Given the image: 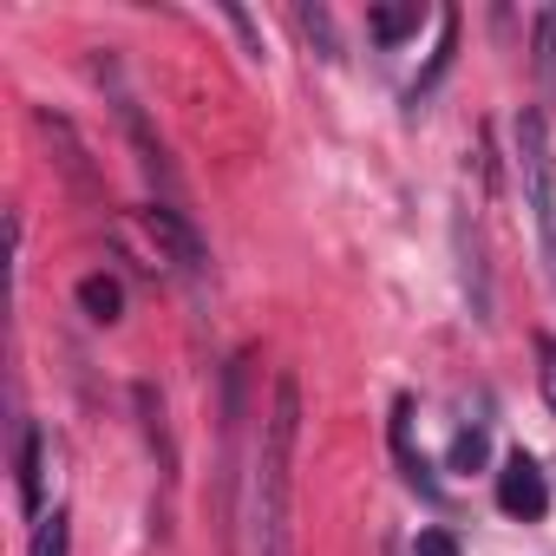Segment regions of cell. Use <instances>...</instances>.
Here are the masks:
<instances>
[{
    "mask_svg": "<svg viewBox=\"0 0 556 556\" xmlns=\"http://www.w3.org/2000/svg\"><path fill=\"white\" fill-rule=\"evenodd\" d=\"M517 177H523V210H530V229L543 242L549 282H556V144H549V118L536 105L517 112Z\"/></svg>",
    "mask_w": 556,
    "mask_h": 556,
    "instance_id": "cell-2",
    "label": "cell"
},
{
    "mask_svg": "<svg viewBox=\"0 0 556 556\" xmlns=\"http://www.w3.org/2000/svg\"><path fill=\"white\" fill-rule=\"evenodd\" d=\"M138 223H144V236H151L157 262H170V268H203V236L184 223V210H170V203H151Z\"/></svg>",
    "mask_w": 556,
    "mask_h": 556,
    "instance_id": "cell-4",
    "label": "cell"
},
{
    "mask_svg": "<svg viewBox=\"0 0 556 556\" xmlns=\"http://www.w3.org/2000/svg\"><path fill=\"white\" fill-rule=\"evenodd\" d=\"M79 308H86L99 328H112V321L125 315V289H118V275H105V268H99V275H86V282H79Z\"/></svg>",
    "mask_w": 556,
    "mask_h": 556,
    "instance_id": "cell-8",
    "label": "cell"
},
{
    "mask_svg": "<svg viewBox=\"0 0 556 556\" xmlns=\"http://www.w3.org/2000/svg\"><path fill=\"white\" fill-rule=\"evenodd\" d=\"M452 53H458V14H439V47H432L426 73L413 79V105H426V99H432V86L452 73Z\"/></svg>",
    "mask_w": 556,
    "mask_h": 556,
    "instance_id": "cell-7",
    "label": "cell"
},
{
    "mask_svg": "<svg viewBox=\"0 0 556 556\" xmlns=\"http://www.w3.org/2000/svg\"><path fill=\"white\" fill-rule=\"evenodd\" d=\"M419 21H426L419 0H406V8H374V14H367V34H374L380 47H400L406 34H419Z\"/></svg>",
    "mask_w": 556,
    "mask_h": 556,
    "instance_id": "cell-10",
    "label": "cell"
},
{
    "mask_svg": "<svg viewBox=\"0 0 556 556\" xmlns=\"http://www.w3.org/2000/svg\"><path fill=\"white\" fill-rule=\"evenodd\" d=\"M138 413H144V439L157 445V471L170 478L177 471V445H170V426H164V393L157 387H138Z\"/></svg>",
    "mask_w": 556,
    "mask_h": 556,
    "instance_id": "cell-9",
    "label": "cell"
},
{
    "mask_svg": "<svg viewBox=\"0 0 556 556\" xmlns=\"http://www.w3.org/2000/svg\"><path fill=\"white\" fill-rule=\"evenodd\" d=\"M295 27L321 47V60H341V47H334V21H328V8H295Z\"/></svg>",
    "mask_w": 556,
    "mask_h": 556,
    "instance_id": "cell-13",
    "label": "cell"
},
{
    "mask_svg": "<svg viewBox=\"0 0 556 556\" xmlns=\"http://www.w3.org/2000/svg\"><path fill=\"white\" fill-rule=\"evenodd\" d=\"M484 452H491L484 426H465V432L452 439V471H478V465H484Z\"/></svg>",
    "mask_w": 556,
    "mask_h": 556,
    "instance_id": "cell-14",
    "label": "cell"
},
{
    "mask_svg": "<svg viewBox=\"0 0 556 556\" xmlns=\"http://www.w3.org/2000/svg\"><path fill=\"white\" fill-rule=\"evenodd\" d=\"M393 458H400V478L426 497V504H439L445 497V484L432 478V465H426V452L413 445V400H393Z\"/></svg>",
    "mask_w": 556,
    "mask_h": 556,
    "instance_id": "cell-5",
    "label": "cell"
},
{
    "mask_svg": "<svg viewBox=\"0 0 556 556\" xmlns=\"http://www.w3.org/2000/svg\"><path fill=\"white\" fill-rule=\"evenodd\" d=\"M295 439H302V380H275V406L255 458V556H295Z\"/></svg>",
    "mask_w": 556,
    "mask_h": 556,
    "instance_id": "cell-1",
    "label": "cell"
},
{
    "mask_svg": "<svg viewBox=\"0 0 556 556\" xmlns=\"http://www.w3.org/2000/svg\"><path fill=\"white\" fill-rule=\"evenodd\" d=\"M27 556H73V517H66V510L40 517V530H34V549H27Z\"/></svg>",
    "mask_w": 556,
    "mask_h": 556,
    "instance_id": "cell-12",
    "label": "cell"
},
{
    "mask_svg": "<svg viewBox=\"0 0 556 556\" xmlns=\"http://www.w3.org/2000/svg\"><path fill=\"white\" fill-rule=\"evenodd\" d=\"M536 387H543V400L556 413V334H536Z\"/></svg>",
    "mask_w": 556,
    "mask_h": 556,
    "instance_id": "cell-15",
    "label": "cell"
},
{
    "mask_svg": "<svg viewBox=\"0 0 556 556\" xmlns=\"http://www.w3.org/2000/svg\"><path fill=\"white\" fill-rule=\"evenodd\" d=\"M40 491H47V432L27 419L21 426V510L40 523Z\"/></svg>",
    "mask_w": 556,
    "mask_h": 556,
    "instance_id": "cell-6",
    "label": "cell"
},
{
    "mask_svg": "<svg viewBox=\"0 0 556 556\" xmlns=\"http://www.w3.org/2000/svg\"><path fill=\"white\" fill-rule=\"evenodd\" d=\"M530 66H536V79H543V86H556V8H543V14H536V47H530Z\"/></svg>",
    "mask_w": 556,
    "mask_h": 556,
    "instance_id": "cell-11",
    "label": "cell"
},
{
    "mask_svg": "<svg viewBox=\"0 0 556 556\" xmlns=\"http://www.w3.org/2000/svg\"><path fill=\"white\" fill-rule=\"evenodd\" d=\"M387 556H406V549H400V543H387Z\"/></svg>",
    "mask_w": 556,
    "mask_h": 556,
    "instance_id": "cell-17",
    "label": "cell"
},
{
    "mask_svg": "<svg viewBox=\"0 0 556 556\" xmlns=\"http://www.w3.org/2000/svg\"><path fill=\"white\" fill-rule=\"evenodd\" d=\"M497 510L504 517H523V523H536L549 510V484H543V465L530 452H510L497 465Z\"/></svg>",
    "mask_w": 556,
    "mask_h": 556,
    "instance_id": "cell-3",
    "label": "cell"
},
{
    "mask_svg": "<svg viewBox=\"0 0 556 556\" xmlns=\"http://www.w3.org/2000/svg\"><path fill=\"white\" fill-rule=\"evenodd\" d=\"M413 556H458V536H452V530H419Z\"/></svg>",
    "mask_w": 556,
    "mask_h": 556,
    "instance_id": "cell-16",
    "label": "cell"
}]
</instances>
